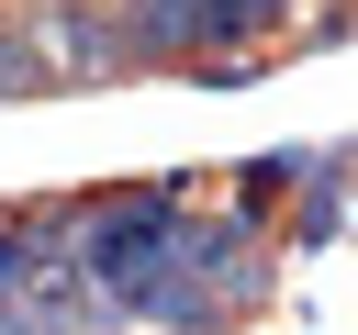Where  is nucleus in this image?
<instances>
[{
	"mask_svg": "<svg viewBox=\"0 0 358 335\" xmlns=\"http://www.w3.org/2000/svg\"><path fill=\"white\" fill-rule=\"evenodd\" d=\"M257 302H268V234H246L235 212H201L190 223V279L157 302V335H235Z\"/></svg>",
	"mask_w": 358,
	"mask_h": 335,
	"instance_id": "nucleus-1",
	"label": "nucleus"
},
{
	"mask_svg": "<svg viewBox=\"0 0 358 335\" xmlns=\"http://www.w3.org/2000/svg\"><path fill=\"white\" fill-rule=\"evenodd\" d=\"M22 22H34V56H45L56 89H112V78H134V45H123V11H112V0H22Z\"/></svg>",
	"mask_w": 358,
	"mask_h": 335,
	"instance_id": "nucleus-2",
	"label": "nucleus"
},
{
	"mask_svg": "<svg viewBox=\"0 0 358 335\" xmlns=\"http://www.w3.org/2000/svg\"><path fill=\"white\" fill-rule=\"evenodd\" d=\"M56 268H78V212H67V201H0V324H11Z\"/></svg>",
	"mask_w": 358,
	"mask_h": 335,
	"instance_id": "nucleus-3",
	"label": "nucleus"
},
{
	"mask_svg": "<svg viewBox=\"0 0 358 335\" xmlns=\"http://www.w3.org/2000/svg\"><path fill=\"white\" fill-rule=\"evenodd\" d=\"M112 11H123L134 67H201L213 45V0H112Z\"/></svg>",
	"mask_w": 358,
	"mask_h": 335,
	"instance_id": "nucleus-4",
	"label": "nucleus"
},
{
	"mask_svg": "<svg viewBox=\"0 0 358 335\" xmlns=\"http://www.w3.org/2000/svg\"><path fill=\"white\" fill-rule=\"evenodd\" d=\"M302 168H313V145H268V156H246V168H224V212H235L246 234H268V223L291 212V190H302Z\"/></svg>",
	"mask_w": 358,
	"mask_h": 335,
	"instance_id": "nucleus-5",
	"label": "nucleus"
},
{
	"mask_svg": "<svg viewBox=\"0 0 358 335\" xmlns=\"http://www.w3.org/2000/svg\"><path fill=\"white\" fill-rule=\"evenodd\" d=\"M347 223H358V156H313L302 190H291V223H280V234H291V246H336Z\"/></svg>",
	"mask_w": 358,
	"mask_h": 335,
	"instance_id": "nucleus-6",
	"label": "nucleus"
},
{
	"mask_svg": "<svg viewBox=\"0 0 358 335\" xmlns=\"http://www.w3.org/2000/svg\"><path fill=\"white\" fill-rule=\"evenodd\" d=\"M34 89H56V78H45V56H34V22H22V11H0V112H11V100H34Z\"/></svg>",
	"mask_w": 358,
	"mask_h": 335,
	"instance_id": "nucleus-7",
	"label": "nucleus"
}]
</instances>
